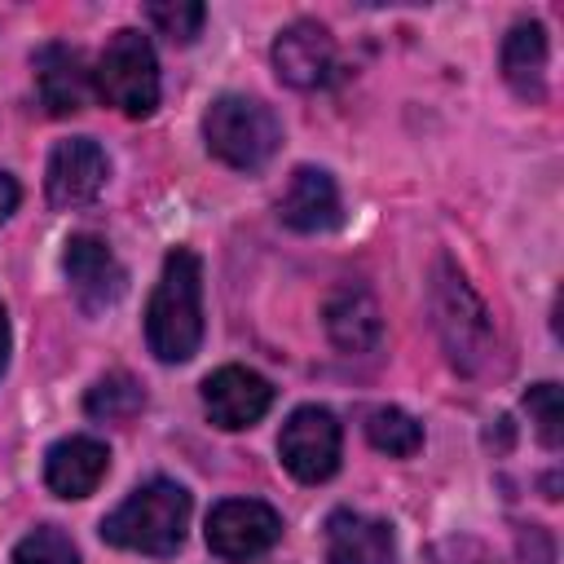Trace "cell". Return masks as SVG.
I'll list each match as a JSON object with an SVG mask.
<instances>
[{
	"label": "cell",
	"instance_id": "cell-15",
	"mask_svg": "<svg viewBox=\"0 0 564 564\" xmlns=\"http://www.w3.org/2000/svg\"><path fill=\"white\" fill-rule=\"evenodd\" d=\"M110 467V449L97 436H62L44 454V480L57 498H88Z\"/></svg>",
	"mask_w": 564,
	"mask_h": 564
},
{
	"label": "cell",
	"instance_id": "cell-9",
	"mask_svg": "<svg viewBox=\"0 0 564 564\" xmlns=\"http://www.w3.org/2000/svg\"><path fill=\"white\" fill-rule=\"evenodd\" d=\"M273 70L291 88H304V93L326 88L339 70V53H335L330 31L322 22H308V18L282 26L273 40Z\"/></svg>",
	"mask_w": 564,
	"mask_h": 564
},
{
	"label": "cell",
	"instance_id": "cell-22",
	"mask_svg": "<svg viewBox=\"0 0 564 564\" xmlns=\"http://www.w3.org/2000/svg\"><path fill=\"white\" fill-rule=\"evenodd\" d=\"M524 414H529V423H533L538 441H542L546 449H560V441H564L560 388H555V383H533V388L524 392Z\"/></svg>",
	"mask_w": 564,
	"mask_h": 564
},
{
	"label": "cell",
	"instance_id": "cell-11",
	"mask_svg": "<svg viewBox=\"0 0 564 564\" xmlns=\"http://www.w3.org/2000/svg\"><path fill=\"white\" fill-rule=\"evenodd\" d=\"M203 405L207 419L225 432H242L251 423H260L273 405V383L247 366H220L203 379Z\"/></svg>",
	"mask_w": 564,
	"mask_h": 564
},
{
	"label": "cell",
	"instance_id": "cell-5",
	"mask_svg": "<svg viewBox=\"0 0 564 564\" xmlns=\"http://www.w3.org/2000/svg\"><path fill=\"white\" fill-rule=\"evenodd\" d=\"M93 88L106 106H115L128 119H145L159 110V62L154 48L141 31L123 26L106 40V48L97 53V70H93Z\"/></svg>",
	"mask_w": 564,
	"mask_h": 564
},
{
	"label": "cell",
	"instance_id": "cell-17",
	"mask_svg": "<svg viewBox=\"0 0 564 564\" xmlns=\"http://www.w3.org/2000/svg\"><path fill=\"white\" fill-rule=\"evenodd\" d=\"M502 79L524 101L546 97V26L542 22H516L507 31V40H502Z\"/></svg>",
	"mask_w": 564,
	"mask_h": 564
},
{
	"label": "cell",
	"instance_id": "cell-6",
	"mask_svg": "<svg viewBox=\"0 0 564 564\" xmlns=\"http://www.w3.org/2000/svg\"><path fill=\"white\" fill-rule=\"evenodd\" d=\"M339 423L330 410L322 405H300L286 423H282V436H278V458L282 467L304 480V485H317V480H330L335 467H339Z\"/></svg>",
	"mask_w": 564,
	"mask_h": 564
},
{
	"label": "cell",
	"instance_id": "cell-18",
	"mask_svg": "<svg viewBox=\"0 0 564 564\" xmlns=\"http://www.w3.org/2000/svg\"><path fill=\"white\" fill-rule=\"evenodd\" d=\"M141 405H145V392H141V383H137L128 370L101 375V379L88 388V397H84L88 419H101V423H128V419L141 414Z\"/></svg>",
	"mask_w": 564,
	"mask_h": 564
},
{
	"label": "cell",
	"instance_id": "cell-10",
	"mask_svg": "<svg viewBox=\"0 0 564 564\" xmlns=\"http://www.w3.org/2000/svg\"><path fill=\"white\" fill-rule=\"evenodd\" d=\"M62 269H66L70 295H75V304H79L84 313L110 308V304L123 295V286H128L123 264H119L115 251H110L101 238H93V234H75V238L66 242Z\"/></svg>",
	"mask_w": 564,
	"mask_h": 564
},
{
	"label": "cell",
	"instance_id": "cell-20",
	"mask_svg": "<svg viewBox=\"0 0 564 564\" xmlns=\"http://www.w3.org/2000/svg\"><path fill=\"white\" fill-rule=\"evenodd\" d=\"M145 18L159 35H167L172 44H189L198 31H203V18L207 9L198 0H159V4H145Z\"/></svg>",
	"mask_w": 564,
	"mask_h": 564
},
{
	"label": "cell",
	"instance_id": "cell-3",
	"mask_svg": "<svg viewBox=\"0 0 564 564\" xmlns=\"http://www.w3.org/2000/svg\"><path fill=\"white\" fill-rule=\"evenodd\" d=\"M185 524H189V494L176 480L159 476V480H145L141 489H132L101 520V538L123 551L172 555L185 542Z\"/></svg>",
	"mask_w": 564,
	"mask_h": 564
},
{
	"label": "cell",
	"instance_id": "cell-7",
	"mask_svg": "<svg viewBox=\"0 0 564 564\" xmlns=\"http://www.w3.org/2000/svg\"><path fill=\"white\" fill-rule=\"evenodd\" d=\"M282 538V516L260 498H225L207 516V546L229 564L264 555Z\"/></svg>",
	"mask_w": 564,
	"mask_h": 564
},
{
	"label": "cell",
	"instance_id": "cell-13",
	"mask_svg": "<svg viewBox=\"0 0 564 564\" xmlns=\"http://www.w3.org/2000/svg\"><path fill=\"white\" fill-rule=\"evenodd\" d=\"M322 317H326L330 344H335L339 352H348V357H366V352H375V348L383 344V313H379L375 295H370L361 282L335 286V291L326 295Z\"/></svg>",
	"mask_w": 564,
	"mask_h": 564
},
{
	"label": "cell",
	"instance_id": "cell-23",
	"mask_svg": "<svg viewBox=\"0 0 564 564\" xmlns=\"http://www.w3.org/2000/svg\"><path fill=\"white\" fill-rule=\"evenodd\" d=\"M13 207H18V181L9 172H0V225L13 216Z\"/></svg>",
	"mask_w": 564,
	"mask_h": 564
},
{
	"label": "cell",
	"instance_id": "cell-24",
	"mask_svg": "<svg viewBox=\"0 0 564 564\" xmlns=\"http://www.w3.org/2000/svg\"><path fill=\"white\" fill-rule=\"evenodd\" d=\"M4 366H9V313L0 304V375H4Z\"/></svg>",
	"mask_w": 564,
	"mask_h": 564
},
{
	"label": "cell",
	"instance_id": "cell-1",
	"mask_svg": "<svg viewBox=\"0 0 564 564\" xmlns=\"http://www.w3.org/2000/svg\"><path fill=\"white\" fill-rule=\"evenodd\" d=\"M427 304H432V326L441 335V348L458 375L480 379L502 366V335L494 326V313L485 308V300L449 256H436L432 264Z\"/></svg>",
	"mask_w": 564,
	"mask_h": 564
},
{
	"label": "cell",
	"instance_id": "cell-8",
	"mask_svg": "<svg viewBox=\"0 0 564 564\" xmlns=\"http://www.w3.org/2000/svg\"><path fill=\"white\" fill-rule=\"evenodd\" d=\"M106 176H110L106 150L93 137H70V141H57L53 154H48L44 194H48L53 207L75 212V207H88L101 194Z\"/></svg>",
	"mask_w": 564,
	"mask_h": 564
},
{
	"label": "cell",
	"instance_id": "cell-2",
	"mask_svg": "<svg viewBox=\"0 0 564 564\" xmlns=\"http://www.w3.org/2000/svg\"><path fill=\"white\" fill-rule=\"evenodd\" d=\"M145 344L159 361H189L203 344V264L189 247L163 256L145 304Z\"/></svg>",
	"mask_w": 564,
	"mask_h": 564
},
{
	"label": "cell",
	"instance_id": "cell-16",
	"mask_svg": "<svg viewBox=\"0 0 564 564\" xmlns=\"http://www.w3.org/2000/svg\"><path fill=\"white\" fill-rule=\"evenodd\" d=\"M326 564H397L392 529L375 516H361V511H330Z\"/></svg>",
	"mask_w": 564,
	"mask_h": 564
},
{
	"label": "cell",
	"instance_id": "cell-12",
	"mask_svg": "<svg viewBox=\"0 0 564 564\" xmlns=\"http://www.w3.org/2000/svg\"><path fill=\"white\" fill-rule=\"evenodd\" d=\"M31 70H35V97L48 115H79L88 106L93 93V70L84 66V53L75 44L48 40L31 53Z\"/></svg>",
	"mask_w": 564,
	"mask_h": 564
},
{
	"label": "cell",
	"instance_id": "cell-4",
	"mask_svg": "<svg viewBox=\"0 0 564 564\" xmlns=\"http://www.w3.org/2000/svg\"><path fill=\"white\" fill-rule=\"evenodd\" d=\"M203 141L220 163L238 172H260L282 145V123L260 97L220 93L203 115Z\"/></svg>",
	"mask_w": 564,
	"mask_h": 564
},
{
	"label": "cell",
	"instance_id": "cell-21",
	"mask_svg": "<svg viewBox=\"0 0 564 564\" xmlns=\"http://www.w3.org/2000/svg\"><path fill=\"white\" fill-rule=\"evenodd\" d=\"M13 564H79V555L57 524H40L13 546Z\"/></svg>",
	"mask_w": 564,
	"mask_h": 564
},
{
	"label": "cell",
	"instance_id": "cell-14",
	"mask_svg": "<svg viewBox=\"0 0 564 564\" xmlns=\"http://www.w3.org/2000/svg\"><path fill=\"white\" fill-rule=\"evenodd\" d=\"M278 216L295 234H326V229H335L344 220L335 176L322 172V167H295L286 189H282V198H278Z\"/></svg>",
	"mask_w": 564,
	"mask_h": 564
},
{
	"label": "cell",
	"instance_id": "cell-19",
	"mask_svg": "<svg viewBox=\"0 0 564 564\" xmlns=\"http://www.w3.org/2000/svg\"><path fill=\"white\" fill-rule=\"evenodd\" d=\"M366 441H370L379 454H388V458H410V454H419V445H423V427H419L414 414H405V410H397V405H375V410L366 414Z\"/></svg>",
	"mask_w": 564,
	"mask_h": 564
}]
</instances>
